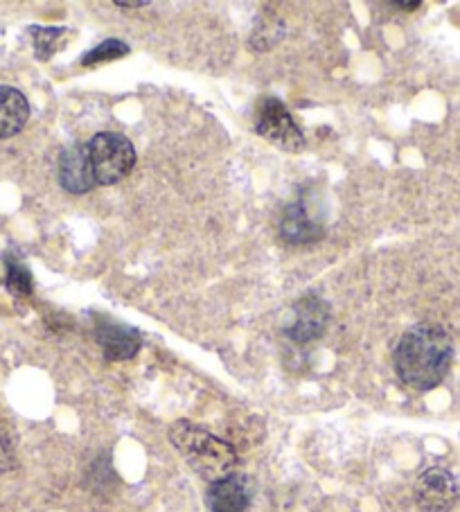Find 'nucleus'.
<instances>
[{"label":"nucleus","instance_id":"1","mask_svg":"<svg viewBox=\"0 0 460 512\" xmlns=\"http://www.w3.org/2000/svg\"><path fill=\"white\" fill-rule=\"evenodd\" d=\"M397 377L415 391H431L447 377L454 361V341L436 323H420L402 334L395 348Z\"/></svg>","mask_w":460,"mask_h":512},{"label":"nucleus","instance_id":"2","mask_svg":"<svg viewBox=\"0 0 460 512\" xmlns=\"http://www.w3.org/2000/svg\"><path fill=\"white\" fill-rule=\"evenodd\" d=\"M170 440L192 470L208 481L224 479L237 463L233 447L192 422H176L170 429Z\"/></svg>","mask_w":460,"mask_h":512},{"label":"nucleus","instance_id":"3","mask_svg":"<svg viewBox=\"0 0 460 512\" xmlns=\"http://www.w3.org/2000/svg\"><path fill=\"white\" fill-rule=\"evenodd\" d=\"M86 154L97 185H113L125 179L136 165V149L131 140L113 131L95 134L86 143Z\"/></svg>","mask_w":460,"mask_h":512},{"label":"nucleus","instance_id":"4","mask_svg":"<svg viewBox=\"0 0 460 512\" xmlns=\"http://www.w3.org/2000/svg\"><path fill=\"white\" fill-rule=\"evenodd\" d=\"M255 131L285 152H300L305 147V134L291 118L285 104L276 97H267L260 102L258 116H255Z\"/></svg>","mask_w":460,"mask_h":512},{"label":"nucleus","instance_id":"5","mask_svg":"<svg viewBox=\"0 0 460 512\" xmlns=\"http://www.w3.org/2000/svg\"><path fill=\"white\" fill-rule=\"evenodd\" d=\"M458 494L456 476L442 467H431L415 481V501L424 512H449L458 501Z\"/></svg>","mask_w":460,"mask_h":512},{"label":"nucleus","instance_id":"6","mask_svg":"<svg viewBox=\"0 0 460 512\" xmlns=\"http://www.w3.org/2000/svg\"><path fill=\"white\" fill-rule=\"evenodd\" d=\"M330 321V307L323 298L305 296L294 307L291 323L285 328V334L296 343H309L321 337Z\"/></svg>","mask_w":460,"mask_h":512},{"label":"nucleus","instance_id":"7","mask_svg":"<svg viewBox=\"0 0 460 512\" xmlns=\"http://www.w3.org/2000/svg\"><path fill=\"white\" fill-rule=\"evenodd\" d=\"M95 339L100 343L104 357L111 361H127L136 355L140 346H143V339H140L138 330L129 328V325L115 323L109 316L97 319Z\"/></svg>","mask_w":460,"mask_h":512},{"label":"nucleus","instance_id":"8","mask_svg":"<svg viewBox=\"0 0 460 512\" xmlns=\"http://www.w3.org/2000/svg\"><path fill=\"white\" fill-rule=\"evenodd\" d=\"M59 183L66 192L86 194L95 188V176L88 161L86 145L77 143L64 149L59 156Z\"/></svg>","mask_w":460,"mask_h":512},{"label":"nucleus","instance_id":"9","mask_svg":"<svg viewBox=\"0 0 460 512\" xmlns=\"http://www.w3.org/2000/svg\"><path fill=\"white\" fill-rule=\"evenodd\" d=\"M251 501L249 481L242 474H228L212 481L208 490V506L212 512H246Z\"/></svg>","mask_w":460,"mask_h":512},{"label":"nucleus","instance_id":"10","mask_svg":"<svg viewBox=\"0 0 460 512\" xmlns=\"http://www.w3.org/2000/svg\"><path fill=\"white\" fill-rule=\"evenodd\" d=\"M323 226L316 222V219L309 215V210L303 201L289 203L282 213L280 222V235L282 240L289 244H314L323 237Z\"/></svg>","mask_w":460,"mask_h":512},{"label":"nucleus","instance_id":"11","mask_svg":"<svg viewBox=\"0 0 460 512\" xmlns=\"http://www.w3.org/2000/svg\"><path fill=\"white\" fill-rule=\"evenodd\" d=\"M30 118V104L21 91L0 86V140L12 138L23 131Z\"/></svg>","mask_w":460,"mask_h":512},{"label":"nucleus","instance_id":"12","mask_svg":"<svg viewBox=\"0 0 460 512\" xmlns=\"http://www.w3.org/2000/svg\"><path fill=\"white\" fill-rule=\"evenodd\" d=\"M5 285L10 289V294L25 298L32 294L34 289V280H32V273L30 269L25 267L21 260H14V258H7L5 260Z\"/></svg>","mask_w":460,"mask_h":512},{"label":"nucleus","instance_id":"13","mask_svg":"<svg viewBox=\"0 0 460 512\" xmlns=\"http://www.w3.org/2000/svg\"><path fill=\"white\" fill-rule=\"evenodd\" d=\"M129 55V46L125 41H118V39H109L100 43V46H95L88 55L82 57V64L84 66H95V64H102V61H115L120 57Z\"/></svg>","mask_w":460,"mask_h":512},{"label":"nucleus","instance_id":"14","mask_svg":"<svg viewBox=\"0 0 460 512\" xmlns=\"http://www.w3.org/2000/svg\"><path fill=\"white\" fill-rule=\"evenodd\" d=\"M64 37V28H32L34 48H37L39 59H50L55 52L57 39Z\"/></svg>","mask_w":460,"mask_h":512},{"label":"nucleus","instance_id":"15","mask_svg":"<svg viewBox=\"0 0 460 512\" xmlns=\"http://www.w3.org/2000/svg\"><path fill=\"white\" fill-rule=\"evenodd\" d=\"M14 465V447H12V440L7 436V431L0 427V476L5 472H10Z\"/></svg>","mask_w":460,"mask_h":512},{"label":"nucleus","instance_id":"16","mask_svg":"<svg viewBox=\"0 0 460 512\" xmlns=\"http://www.w3.org/2000/svg\"><path fill=\"white\" fill-rule=\"evenodd\" d=\"M147 3L145 0H140V3H127V0H115V7H122V10H140V7H145Z\"/></svg>","mask_w":460,"mask_h":512},{"label":"nucleus","instance_id":"17","mask_svg":"<svg viewBox=\"0 0 460 512\" xmlns=\"http://www.w3.org/2000/svg\"><path fill=\"white\" fill-rule=\"evenodd\" d=\"M422 3H418V0H413V3H393V7H397V10H406V12H413L418 10Z\"/></svg>","mask_w":460,"mask_h":512}]
</instances>
